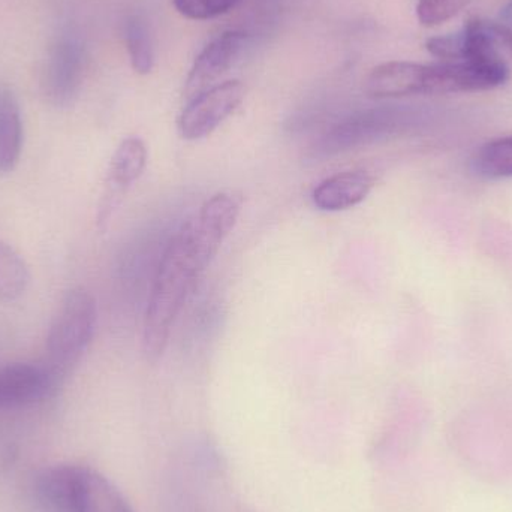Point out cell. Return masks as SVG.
<instances>
[{"label":"cell","mask_w":512,"mask_h":512,"mask_svg":"<svg viewBox=\"0 0 512 512\" xmlns=\"http://www.w3.org/2000/svg\"><path fill=\"white\" fill-rule=\"evenodd\" d=\"M204 271L183 224L161 256L144 313L143 352L150 363L164 355L174 322Z\"/></svg>","instance_id":"cell-2"},{"label":"cell","mask_w":512,"mask_h":512,"mask_svg":"<svg viewBox=\"0 0 512 512\" xmlns=\"http://www.w3.org/2000/svg\"><path fill=\"white\" fill-rule=\"evenodd\" d=\"M242 0H173L174 8L189 20H212L233 11Z\"/></svg>","instance_id":"cell-18"},{"label":"cell","mask_w":512,"mask_h":512,"mask_svg":"<svg viewBox=\"0 0 512 512\" xmlns=\"http://www.w3.org/2000/svg\"><path fill=\"white\" fill-rule=\"evenodd\" d=\"M507 17L512 20V2L510 3V6L507 8Z\"/></svg>","instance_id":"cell-19"},{"label":"cell","mask_w":512,"mask_h":512,"mask_svg":"<svg viewBox=\"0 0 512 512\" xmlns=\"http://www.w3.org/2000/svg\"><path fill=\"white\" fill-rule=\"evenodd\" d=\"M60 381L47 364H9L0 370V409L42 402L56 393Z\"/></svg>","instance_id":"cell-10"},{"label":"cell","mask_w":512,"mask_h":512,"mask_svg":"<svg viewBox=\"0 0 512 512\" xmlns=\"http://www.w3.org/2000/svg\"><path fill=\"white\" fill-rule=\"evenodd\" d=\"M426 50L441 62L510 66L512 29L498 21L471 18L460 32L427 39Z\"/></svg>","instance_id":"cell-5"},{"label":"cell","mask_w":512,"mask_h":512,"mask_svg":"<svg viewBox=\"0 0 512 512\" xmlns=\"http://www.w3.org/2000/svg\"><path fill=\"white\" fill-rule=\"evenodd\" d=\"M243 195L239 191H221L212 195L185 227L191 237L195 254L204 268L212 264L224 240L239 221Z\"/></svg>","instance_id":"cell-6"},{"label":"cell","mask_w":512,"mask_h":512,"mask_svg":"<svg viewBox=\"0 0 512 512\" xmlns=\"http://www.w3.org/2000/svg\"><path fill=\"white\" fill-rule=\"evenodd\" d=\"M474 0H418L417 18L421 26L436 27L447 23Z\"/></svg>","instance_id":"cell-17"},{"label":"cell","mask_w":512,"mask_h":512,"mask_svg":"<svg viewBox=\"0 0 512 512\" xmlns=\"http://www.w3.org/2000/svg\"><path fill=\"white\" fill-rule=\"evenodd\" d=\"M246 38V33L239 30H227L204 47L186 78V98H195L215 86L216 81L233 66L234 60L242 53Z\"/></svg>","instance_id":"cell-11"},{"label":"cell","mask_w":512,"mask_h":512,"mask_svg":"<svg viewBox=\"0 0 512 512\" xmlns=\"http://www.w3.org/2000/svg\"><path fill=\"white\" fill-rule=\"evenodd\" d=\"M147 159L149 152L146 143L138 137L125 138L114 150L108 165L104 194L99 203V227L108 224L126 192L143 176Z\"/></svg>","instance_id":"cell-9"},{"label":"cell","mask_w":512,"mask_h":512,"mask_svg":"<svg viewBox=\"0 0 512 512\" xmlns=\"http://www.w3.org/2000/svg\"><path fill=\"white\" fill-rule=\"evenodd\" d=\"M35 492L48 512H137L116 484L90 466L44 469L36 478Z\"/></svg>","instance_id":"cell-3"},{"label":"cell","mask_w":512,"mask_h":512,"mask_svg":"<svg viewBox=\"0 0 512 512\" xmlns=\"http://www.w3.org/2000/svg\"><path fill=\"white\" fill-rule=\"evenodd\" d=\"M98 325V304L87 289H69L47 334V366L59 376L68 375L89 351Z\"/></svg>","instance_id":"cell-4"},{"label":"cell","mask_w":512,"mask_h":512,"mask_svg":"<svg viewBox=\"0 0 512 512\" xmlns=\"http://www.w3.org/2000/svg\"><path fill=\"white\" fill-rule=\"evenodd\" d=\"M471 168L478 177L489 180L511 179L512 135L493 138L475 150Z\"/></svg>","instance_id":"cell-14"},{"label":"cell","mask_w":512,"mask_h":512,"mask_svg":"<svg viewBox=\"0 0 512 512\" xmlns=\"http://www.w3.org/2000/svg\"><path fill=\"white\" fill-rule=\"evenodd\" d=\"M30 285V270L17 249L0 240V301L20 300Z\"/></svg>","instance_id":"cell-15"},{"label":"cell","mask_w":512,"mask_h":512,"mask_svg":"<svg viewBox=\"0 0 512 512\" xmlns=\"http://www.w3.org/2000/svg\"><path fill=\"white\" fill-rule=\"evenodd\" d=\"M375 188V177L364 170H348L322 180L312 192L316 209L343 212L360 206Z\"/></svg>","instance_id":"cell-12"},{"label":"cell","mask_w":512,"mask_h":512,"mask_svg":"<svg viewBox=\"0 0 512 512\" xmlns=\"http://www.w3.org/2000/svg\"><path fill=\"white\" fill-rule=\"evenodd\" d=\"M511 77L510 66L469 62H385L372 69L364 90L373 99L456 95L498 89Z\"/></svg>","instance_id":"cell-1"},{"label":"cell","mask_w":512,"mask_h":512,"mask_svg":"<svg viewBox=\"0 0 512 512\" xmlns=\"http://www.w3.org/2000/svg\"><path fill=\"white\" fill-rule=\"evenodd\" d=\"M245 92L242 81L228 80L189 99L177 120L180 137L197 141L212 135L242 105Z\"/></svg>","instance_id":"cell-7"},{"label":"cell","mask_w":512,"mask_h":512,"mask_svg":"<svg viewBox=\"0 0 512 512\" xmlns=\"http://www.w3.org/2000/svg\"><path fill=\"white\" fill-rule=\"evenodd\" d=\"M23 146L24 126L20 104L11 89L0 86V176L15 170Z\"/></svg>","instance_id":"cell-13"},{"label":"cell","mask_w":512,"mask_h":512,"mask_svg":"<svg viewBox=\"0 0 512 512\" xmlns=\"http://www.w3.org/2000/svg\"><path fill=\"white\" fill-rule=\"evenodd\" d=\"M84 54L77 38L62 33L51 44L45 65V98L57 108L69 107L80 92L83 83Z\"/></svg>","instance_id":"cell-8"},{"label":"cell","mask_w":512,"mask_h":512,"mask_svg":"<svg viewBox=\"0 0 512 512\" xmlns=\"http://www.w3.org/2000/svg\"><path fill=\"white\" fill-rule=\"evenodd\" d=\"M125 42L132 69L140 75L150 74L155 66V53L149 30L143 20L131 17L126 21Z\"/></svg>","instance_id":"cell-16"}]
</instances>
